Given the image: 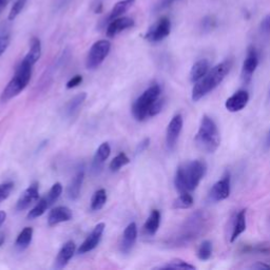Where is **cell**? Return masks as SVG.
Masks as SVG:
<instances>
[{
  "mask_svg": "<svg viewBox=\"0 0 270 270\" xmlns=\"http://www.w3.org/2000/svg\"><path fill=\"white\" fill-rule=\"evenodd\" d=\"M13 188H14V184L11 182L0 185V203L8 199Z\"/></svg>",
  "mask_w": 270,
  "mask_h": 270,
  "instance_id": "obj_36",
  "label": "cell"
},
{
  "mask_svg": "<svg viewBox=\"0 0 270 270\" xmlns=\"http://www.w3.org/2000/svg\"><path fill=\"white\" fill-rule=\"evenodd\" d=\"M209 226V217L203 211L193 213L189 219L186 220L181 227L177 237H175V244H187L200 236L204 235Z\"/></svg>",
  "mask_w": 270,
  "mask_h": 270,
  "instance_id": "obj_4",
  "label": "cell"
},
{
  "mask_svg": "<svg viewBox=\"0 0 270 270\" xmlns=\"http://www.w3.org/2000/svg\"><path fill=\"white\" fill-rule=\"evenodd\" d=\"M6 219H7V213H6V211H0V227L3 226V224L6 221Z\"/></svg>",
  "mask_w": 270,
  "mask_h": 270,
  "instance_id": "obj_44",
  "label": "cell"
},
{
  "mask_svg": "<svg viewBox=\"0 0 270 270\" xmlns=\"http://www.w3.org/2000/svg\"><path fill=\"white\" fill-rule=\"evenodd\" d=\"M82 81V76L81 75H75L73 78H71L68 84H67V88L68 89H72V88H75L78 85H80Z\"/></svg>",
  "mask_w": 270,
  "mask_h": 270,
  "instance_id": "obj_40",
  "label": "cell"
},
{
  "mask_svg": "<svg viewBox=\"0 0 270 270\" xmlns=\"http://www.w3.org/2000/svg\"><path fill=\"white\" fill-rule=\"evenodd\" d=\"M75 250H76V246H75V243L73 241L67 242L61 247V249L59 250L58 256H57L56 261H55V268L61 269V268L66 267L68 265L69 261L71 260V258L74 256Z\"/></svg>",
  "mask_w": 270,
  "mask_h": 270,
  "instance_id": "obj_17",
  "label": "cell"
},
{
  "mask_svg": "<svg viewBox=\"0 0 270 270\" xmlns=\"http://www.w3.org/2000/svg\"><path fill=\"white\" fill-rule=\"evenodd\" d=\"M259 65V55L255 48H250L248 50L247 56L243 63L242 76L245 82H248L251 79V76L255 73Z\"/></svg>",
  "mask_w": 270,
  "mask_h": 270,
  "instance_id": "obj_13",
  "label": "cell"
},
{
  "mask_svg": "<svg viewBox=\"0 0 270 270\" xmlns=\"http://www.w3.org/2000/svg\"><path fill=\"white\" fill-rule=\"evenodd\" d=\"M171 32V22L168 17H161L150 27L145 35V39L150 43H159L168 37Z\"/></svg>",
  "mask_w": 270,
  "mask_h": 270,
  "instance_id": "obj_7",
  "label": "cell"
},
{
  "mask_svg": "<svg viewBox=\"0 0 270 270\" xmlns=\"http://www.w3.org/2000/svg\"><path fill=\"white\" fill-rule=\"evenodd\" d=\"M208 71H209V61L207 59H201L199 61H196L190 70V74H189L190 81L193 84L199 81L207 74Z\"/></svg>",
  "mask_w": 270,
  "mask_h": 270,
  "instance_id": "obj_20",
  "label": "cell"
},
{
  "mask_svg": "<svg viewBox=\"0 0 270 270\" xmlns=\"http://www.w3.org/2000/svg\"><path fill=\"white\" fill-rule=\"evenodd\" d=\"M105 227L106 226L103 223H99L94 227L92 232L90 233L88 238L84 241V243L78 248V254H80V255L87 254V253H89V251H91L97 247V245L99 244V242L101 240V236L103 233Z\"/></svg>",
  "mask_w": 270,
  "mask_h": 270,
  "instance_id": "obj_9",
  "label": "cell"
},
{
  "mask_svg": "<svg viewBox=\"0 0 270 270\" xmlns=\"http://www.w3.org/2000/svg\"><path fill=\"white\" fill-rule=\"evenodd\" d=\"M25 89H26V86L17 77L14 76L11 79V81L8 84V86L5 88L2 96H0V100H2L3 102H6L10 100L11 98L17 96L22 91H24Z\"/></svg>",
  "mask_w": 270,
  "mask_h": 270,
  "instance_id": "obj_18",
  "label": "cell"
},
{
  "mask_svg": "<svg viewBox=\"0 0 270 270\" xmlns=\"http://www.w3.org/2000/svg\"><path fill=\"white\" fill-rule=\"evenodd\" d=\"M229 194H230V176L229 174H227L212 186L209 193V197L213 202H220L226 200Z\"/></svg>",
  "mask_w": 270,
  "mask_h": 270,
  "instance_id": "obj_10",
  "label": "cell"
},
{
  "mask_svg": "<svg viewBox=\"0 0 270 270\" xmlns=\"http://www.w3.org/2000/svg\"><path fill=\"white\" fill-rule=\"evenodd\" d=\"M207 166L202 160H190L176 170L174 185L178 192H191L197 188L206 174Z\"/></svg>",
  "mask_w": 270,
  "mask_h": 270,
  "instance_id": "obj_1",
  "label": "cell"
},
{
  "mask_svg": "<svg viewBox=\"0 0 270 270\" xmlns=\"http://www.w3.org/2000/svg\"><path fill=\"white\" fill-rule=\"evenodd\" d=\"M33 238V228L31 227H26L20 233L19 236L17 237L16 240V248L18 250H25L32 242Z\"/></svg>",
  "mask_w": 270,
  "mask_h": 270,
  "instance_id": "obj_26",
  "label": "cell"
},
{
  "mask_svg": "<svg viewBox=\"0 0 270 270\" xmlns=\"http://www.w3.org/2000/svg\"><path fill=\"white\" fill-rule=\"evenodd\" d=\"M84 178H85L84 169L78 170L77 173L74 175V177L72 178V181L68 187V196L70 200L75 201L78 199V196L80 194L81 185L84 183Z\"/></svg>",
  "mask_w": 270,
  "mask_h": 270,
  "instance_id": "obj_19",
  "label": "cell"
},
{
  "mask_svg": "<svg viewBox=\"0 0 270 270\" xmlns=\"http://www.w3.org/2000/svg\"><path fill=\"white\" fill-rule=\"evenodd\" d=\"M111 49V44L108 40H98L96 41L91 49H90L88 56H87V61H86V67L89 70H94L98 68L102 61L106 59Z\"/></svg>",
  "mask_w": 270,
  "mask_h": 270,
  "instance_id": "obj_6",
  "label": "cell"
},
{
  "mask_svg": "<svg viewBox=\"0 0 270 270\" xmlns=\"http://www.w3.org/2000/svg\"><path fill=\"white\" fill-rule=\"evenodd\" d=\"M249 101V94L245 90H239L232 96H230L226 102L225 107L229 112H239L243 110Z\"/></svg>",
  "mask_w": 270,
  "mask_h": 270,
  "instance_id": "obj_12",
  "label": "cell"
},
{
  "mask_svg": "<svg viewBox=\"0 0 270 270\" xmlns=\"http://www.w3.org/2000/svg\"><path fill=\"white\" fill-rule=\"evenodd\" d=\"M134 26V20L130 17H118L116 19H113L109 23L107 28V36L108 37H114L118 33L130 29Z\"/></svg>",
  "mask_w": 270,
  "mask_h": 270,
  "instance_id": "obj_14",
  "label": "cell"
},
{
  "mask_svg": "<svg viewBox=\"0 0 270 270\" xmlns=\"http://www.w3.org/2000/svg\"><path fill=\"white\" fill-rule=\"evenodd\" d=\"M261 30L264 33H270V14L263 19L261 24Z\"/></svg>",
  "mask_w": 270,
  "mask_h": 270,
  "instance_id": "obj_41",
  "label": "cell"
},
{
  "mask_svg": "<svg viewBox=\"0 0 270 270\" xmlns=\"http://www.w3.org/2000/svg\"><path fill=\"white\" fill-rule=\"evenodd\" d=\"M160 87L158 85H153L148 88L133 103L132 113L137 120H145L150 117L149 113L153 103L160 97Z\"/></svg>",
  "mask_w": 270,
  "mask_h": 270,
  "instance_id": "obj_5",
  "label": "cell"
},
{
  "mask_svg": "<svg viewBox=\"0 0 270 270\" xmlns=\"http://www.w3.org/2000/svg\"><path fill=\"white\" fill-rule=\"evenodd\" d=\"M183 116L181 114H176L172 117L171 121L168 124L167 133H166V145L169 150H173L176 146L179 134L183 129Z\"/></svg>",
  "mask_w": 270,
  "mask_h": 270,
  "instance_id": "obj_8",
  "label": "cell"
},
{
  "mask_svg": "<svg viewBox=\"0 0 270 270\" xmlns=\"http://www.w3.org/2000/svg\"><path fill=\"white\" fill-rule=\"evenodd\" d=\"M193 205V197L190 192H182L173 202L174 209H188Z\"/></svg>",
  "mask_w": 270,
  "mask_h": 270,
  "instance_id": "obj_28",
  "label": "cell"
},
{
  "mask_svg": "<svg viewBox=\"0 0 270 270\" xmlns=\"http://www.w3.org/2000/svg\"><path fill=\"white\" fill-rule=\"evenodd\" d=\"M38 199H39L38 184L34 183L28 189H26L24 193L20 195L19 200L17 201V204H16V210L17 211L25 210L29 208L33 203L37 202Z\"/></svg>",
  "mask_w": 270,
  "mask_h": 270,
  "instance_id": "obj_11",
  "label": "cell"
},
{
  "mask_svg": "<svg viewBox=\"0 0 270 270\" xmlns=\"http://www.w3.org/2000/svg\"><path fill=\"white\" fill-rule=\"evenodd\" d=\"M9 45H10V36L9 35L0 36V56L6 52Z\"/></svg>",
  "mask_w": 270,
  "mask_h": 270,
  "instance_id": "obj_38",
  "label": "cell"
},
{
  "mask_svg": "<svg viewBox=\"0 0 270 270\" xmlns=\"http://www.w3.org/2000/svg\"><path fill=\"white\" fill-rule=\"evenodd\" d=\"M111 153V148L110 145L108 142H102L101 145L99 146V148L97 149L94 158H93V169L97 170L100 169L102 167L103 161L109 157Z\"/></svg>",
  "mask_w": 270,
  "mask_h": 270,
  "instance_id": "obj_25",
  "label": "cell"
},
{
  "mask_svg": "<svg viewBox=\"0 0 270 270\" xmlns=\"http://www.w3.org/2000/svg\"><path fill=\"white\" fill-rule=\"evenodd\" d=\"M196 146L206 153H213L218 150L221 143L220 132L214 120L204 115L201 120L199 131L195 135Z\"/></svg>",
  "mask_w": 270,
  "mask_h": 270,
  "instance_id": "obj_3",
  "label": "cell"
},
{
  "mask_svg": "<svg viewBox=\"0 0 270 270\" xmlns=\"http://www.w3.org/2000/svg\"><path fill=\"white\" fill-rule=\"evenodd\" d=\"M232 61L230 59L224 60L213 67L207 72V74L194 84L192 89V100L197 101L220 86L231 70Z\"/></svg>",
  "mask_w": 270,
  "mask_h": 270,
  "instance_id": "obj_2",
  "label": "cell"
},
{
  "mask_svg": "<svg viewBox=\"0 0 270 270\" xmlns=\"http://www.w3.org/2000/svg\"><path fill=\"white\" fill-rule=\"evenodd\" d=\"M212 254V244L209 241L203 242L199 249H197V258L202 261H207L210 259Z\"/></svg>",
  "mask_w": 270,
  "mask_h": 270,
  "instance_id": "obj_33",
  "label": "cell"
},
{
  "mask_svg": "<svg viewBox=\"0 0 270 270\" xmlns=\"http://www.w3.org/2000/svg\"><path fill=\"white\" fill-rule=\"evenodd\" d=\"M12 0H0V13H2Z\"/></svg>",
  "mask_w": 270,
  "mask_h": 270,
  "instance_id": "obj_43",
  "label": "cell"
},
{
  "mask_svg": "<svg viewBox=\"0 0 270 270\" xmlns=\"http://www.w3.org/2000/svg\"><path fill=\"white\" fill-rule=\"evenodd\" d=\"M266 147L270 148V129L267 133V136H266Z\"/></svg>",
  "mask_w": 270,
  "mask_h": 270,
  "instance_id": "obj_45",
  "label": "cell"
},
{
  "mask_svg": "<svg viewBox=\"0 0 270 270\" xmlns=\"http://www.w3.org/2000/svg\"><path fill=\"white\" fill-rule=\"evenodd\" d=\"M161 268H164V269H194V266L182 260H174V261H171L168 265L161 267Z\"/></svg>",
  "mask_w": 270,
  "mask_h": 270,
  "instance_id": "obj_35",
  "label": "cell"
},
{
  "mask_svg": "<svg viewBox=\"0 0 270 270\" xmlns=\"http://www.w3.org/2000/svg\"><path fill=\"white\" fill-rule=\"evenodd\" d=\"M61 192H63V186H61L60 183H55L52 186V188L50 189L49 193L46 195L50 206H52L54 203H55L59 199Z\"/></svg>",
  "mask_w": 270,
  "mask_h": 270,
  "instance_id": "obj_32",
  "label": "cell"
},
{
  "mask_svg": "<svg viewBox=\"0 0 270 270\" xmlns=\"http://www.w3.org/2000/svg\"><path fill=\"white\" fill-rule=\"evenodd\" d=\"M245 229H246V211L245 210H241L237 214L235 225H233V228H232V233H231L230 241L235 242L242 235V233L245 231Z\"/></svg>",
  "mask_w": 270,
  "mask_h": 270,
  "instance_id": "obj_24",
  "label": "cell"
},
{
  "mask_svg": "<svg viewBox=\"0 0 270 270\" xmlns=\"http://www.w3.org/2000/svg\"><path fill=\"white\" fill-rule=\"evenodd\" d=\"M51 206L49 205V202L47 200V197L44 196L43 199L39 200V202L37 203V205H36L29 213H28V219L29 220H34L36 218H39L41 217V215L47 211L48 208H50Z\"/></svg>",
  "mask_w": 270,
  "mask_h": 270,
  "instance_id": "obj_27",
  "label": "cell"
},
{
  "mask_svg": "<svg viewBox=\"0 0 270 270\" xmlns=\"http://www.w3.org/2000/svg\"><path fill=\"white\" fill-rule=\"evenodd\" d=\"M129 163H130L129 157L121 152L112 159V161L110 163V169L111 171L115 172V171H118L121 167L128 165Z\"/></svg>",
  "mask_w": 270,
  "mask_h": 270,
  "instance_id": "obj_31",
  "label": "cell"
},
{
  "mask_svg": "<svg viewBox=\"0 0 270 270\" xmlns=\"http://www.w3.org/2000/svg\"><path fill=\"white\" fill-rule=\"evenodd\" d=\"M135 0H120V2L116 3L115 6L112 8L109 16H108L107 20L110 23L111 20L121 17L126 12H128V10L133 6Z\"/></svg>",
  "mask_w": 270,
  "mask_h": 270,
  "instance_id": "obj_22",
  "label": "cell"
},
{
  "mask_svg": "<svg viewBox=\"0 0 270 270\" xmlns=\"http://www.w3.org/2000/svg\"><path fill=\"white\" fill-rule=\"evenodd\" d=\"M27 2H28V0H16V2L13 4L12 8H11V11L9 13V16H8V19L11 20V22L14 20L15 18L22 13V11L24 10Z\"/></svg>",
  "mask_w": 270,
  "mask_h": 270,
  "instance_id": "obj_34",
  "label": "cell"
},
{
  "mask_svg": "<svg viewBox=\"0 0 270 270\" xmlns=\"http://www.w3.org/2000/svg\"><path fill=\"white\" fill-rule=\"evenodd\" d=\"M72 217H73V214H72V211L68 207L59 206L56 208H53L51 210V212L49 213L48 224L50 227L56 226L60 223H65V222L70 221L72 219Z\"/></svg>",
  "mask_w": 270,
  "mask_h": 270,
  "instance_id": "obj_16",
  "label": "cell"
},
{
  "mask_svg": "<svg viewBox=\"0 0 270 270\" xmlns=\"http://www.w3.org/2000/svg\"><path fill=\"white\" fill-rule=\"evenodd\" d=\"M4 242H5V238L2 236V237H0V247L4 245Z\"/></svg>",
  "mask_w": 270,
  "mask_h": 270,
  "instance_id": "obj_46",
  "label": "cell"
},
{
  "mask_svg": "<svg viewBox=\"0 0 270 270\" xmlns=\"http://www.w3.org/2000/svg\"><path fill=\"white\" fill-rule=\"evenodd\" d=\"M107 202V193L105 189H99L97 190L93 197H92V201H91V209L94 211L100 210L105 204Z\"/></svg>",
  "mask_w": 270,
  "mask_h": 270,
  "instance_id": "obj_29",
  "label": "cell"
},
{
  "mask_svg": "<svg viewBox=\"0 0 270 270\" xmlns=\"http://www.w3.org/2000/svg\"><path fill=\"white\" fill-rule=\"evenodd\" d=\"M175 2H178V0H159L157 5L155 6V11H163L172 6Z\"/></svg>",
  "mask_w": 270,
  "mask_h": 270,
  "instance_id": "obj_37",
  "label": "cell"
},
{
  "mask_svg": "<svg viewBox=\"0 0 270 270\" xmlns=\"http://www.w3.org/2000/svg\"><path fill=\"white\" fill-rule=\"evenodd\" d=\"M102 12V3L100 0H97V3L94 5V13L100 14Z\"/></svg>",
  "mask_w": 270,
  "mask_h": 270,
  "instance_id": "obj_42",
  "label": "cell"
},
{
  "mask_svg": "<svg viewBox=\"0 0 270 270\" xmlns=\"http://www.w3.org/2000/svg\"><path fill=\"white\" fill-rule=\"evenodd\" d=\"M86 97H87V94L85 92H82V93H79L78 95H76L72 100H70L69 103L67 105V108H66L67 115L71 116L72 114H73L78 109L79 106L85 101Z\"/></svg>",
  "mask_w": 270,
  "mask_h": 270,
  "instance_id": "obj_30",
  "label": "cell"
},
{
  "mask_svg": "<svg viewBox=\"0 0 270 270\" xmlns=\"http://www.w3.org/2000/svg\"><path fill=\"white\" fill-rule=\"evenodd\" d=\"M137 238V227L135 223H131L124 229L120 244V251L122 254H129L132 250Z\"/></svg>",
  "mask_w": 270,
  "mask_h": 270,
  "instance_id": "obj_15",
  "label": "cell"
},
{
  "mask_svg": "<svg viewBox=\"0 0 270 270\" xmlns=\"http://www.w3.org/2000/svg\"><path fill=\"white\" fill-rule=\"evenodd\" d=\"M159 224H160V212L158 210H153L150 213L145 225H143V231H145V233L148 236H154L159 228Z\"/></svg>",
  "mask_w": 270,
  "mask_h": 270,
  "instance_id": "obj_23",
  "label": "cell"
},
{
  "mask_svg": "<svg viewBox=\"0 0 270 270\" xmlns=\"http://www.w3.org/2000/svg\"><path fill=\"white\" fill-rule=\"evenodd\" d=\"M149 143H150V138H145L143 140H141L135 149V155H138L141 152L145 151L149 147Z\"/></svg>",
  "mask_w": 270,
  "mask_h": 270,
  "instance_id": "obj_39",
  "label": "cell"
},
{
  "mask_svg": "<svg viewBox=\"0 0 270 270\" xmlns=\"http://www.w3.org/2000/svg\"><path fill=\"white\" fill-rule=\"evenodd\" d=\"M41 56V43L37 37H33L30 43V51L24 59L29 61L32 66L39 60Z\"/></svg>",
  "mask_w": 270,
  "mask_h": 270,
  "instance_id": "obj_21",
  "label": "cell"
}]
</instances>
